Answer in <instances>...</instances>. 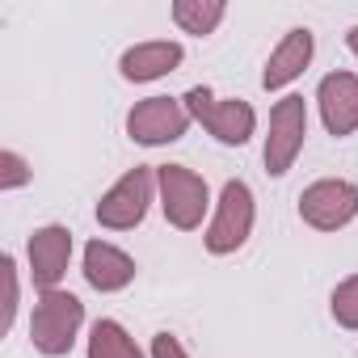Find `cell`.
I'll use <instances>...</instances> for the list:
<instances>
[{"mask_svg": "<svg viewBox=\"0 0 358 358\" xmlns=\"http://www.w3.org/2000/svg\"><path fill=\"white\" fill-rule=\"evenodd\" d=\"M85 324V303L72 295V291H43L38 303H34V316H30V341L38 354L47 358H64L76 341Z\"/></svg>", "mask_w": 358, "mask_h": 358, "instance_id": "6da1fadb", "label": "cell"}, {"mask_svg": "<svg viewBox=\"0 0 358 358\" xmlns=\"http://www.w3.org/2000/svg\"><path fill=\"white\" fill-rule=\"evenodd\" d=\"M152 194H156V169L152 164H135L131 173H122L118 182L101 194L97 203V224L110 228V232H131L143 224L148 207H152Z\"/></svg>", "mask_w": 358, "mask_h": 358, "instance_id": "7a4b0ae2", "label": "cell"}, {"mask_svg": "<svg viewBox=\"0 0 358 358\" xmlns=\"http://www.w3.org/2000/svg\"><path fill=\"white\" fill-rule=\"evenodd\" d=\"M156 190H160V207H164V220L182 232H194L203 228V215L211 207L207 199V182L186 169V164H156Z\"/></svg>", "mask_w": 358, "mask_h": 358, "instance_id": "3957f363", "label": "cell"}, {"mask_svg": "<svg viewBox=\"0 0 358 358\" xmlns=\"http://www.w3.org/2000/svg\"><path fill=\"white\" fill-rule=\"evenodd\" d=\"M182 101H186L190 118H194V122H203V127H207L220 143H228V148L249 143V135H253V127H257V114H253V106H249V101H241V97L220 101L207 85H194Z\"/></svg>", "mask_w": 358, "mask_h": 358, "instance_id": "277c9868", "label": "cell"}, {"mask_svg": "<svg viewBox=\"0 0 358 358\" xmlns=\"http://www.w3.org/2000/svg\"><path fill=\"white\" fill-rule=\"evenodd\" d=\"M253 220H257V207H253V190L241 182V177H232V182H224V190H220V203H215V220H211V228H207V253H215V257H228V253H236L245 241H249V232H253Z\"/></svg>", "mask_w": 358, "mask_h": 358, "instance_id": "5b68a950", "label": "cell"}, {"mask_svg": "<svg viewBox=\"0 0 358 358\" xmlns=\"http://www.w3.org/2000/svg\"><path fill=\"white\" fill-rule=\"evenodd\" d=\"M303 135H308V101L299 93H287L270 110V135H266V173L270 177L291 173L295 156L303 152Z\"/></svg>", "mask_w": 358, "mask_h": 358, "instance_id": "8992f818", "label": "cell"}, {"mask_svg": "<svg viewBox=\"0 0 358 358\" xmlns=\"http://www.w3.org/2000/svg\"><path fill=\"white\" fill-rule=\"evenodd\" d=\"M358 215V186L345 177H324L299 194V220L316 232H337Z\"/></svg>", "mask_w": 358, "mask_h": 358, "instance_id": "52a82bcc", "label": "cell"}, {"mask_svg": "<svg viewBox=\"0 0 358 358\" xmlns=\"http://www.w3.org/2000/svg\"><path fill=\"white\" fill-rule=\"evenodd\" d=\"M190 131V110L177 97H148L127 114V135L143 148H160V143H177Z\"/></svg>", "mask_w": 358, "mask_h": 358, "instance_id": "ba28073f", "label": "cell"}, {"mask_svg": "<svg viewBox=\"0 0 358 358\" xmlns=\"http://www.w3.org/2000/svg\"><path fill=\"white\" fill-rule=\"evenodd\" d=\"M26 257H30V278L34 287L43 291H55L59 278L68 274V262H72V232L64 224H47L30 236L26 245Z\"/></svg>", "mask_w": 358, "mask_h": 358, "instance_id": "9c48e42d", "label": "cell"}, {"mask_svg": "<svg viewBox=\"0 0 358 358\" xmlns=\"http://www.w3.org/2000/svg\"><path fill=\"white\" fill-rule=\"evenodd\" d=\"M316 106L324 118V131L345 139L358 131V76L354 72H329L316 89Z\"/></svg>", "mask_w": 358, "mask_h": 358, "instance_id": "30bf717a", "label": "cell"}, {"mask_svg": "<svg viewBox=\"0 0 358 358\" xmlns=\"http://www.w3.org/2000/svg\"><path fill=\"white\" fill-rule=\"evenodd\" d=\"M312 51H316V38H312V30H303V26L287 30V34H282V43L274 47V55L266 59L262 85H266L270 93H274V89H287L295 76H303V68L312 64Z\"/></svg>", "mask_w": 358, "mask_h": 358, "instance_id": "8fae6325", "label": "cell"}, {"mask_svg": "<svg viewBox=\"0 0 358 358\" xmlns=\"http://www.w3.org/2000/svg\"><path fill=\"white\" fill-rule=\"evenodd\" d=\"M182 59H186L182 43L160 38V43H139V47L122 51L118 68H122V76H127L131 85H148V80H160V76L177 72V68H182Z\"/></svg>", "mask_w": 358, "mask_h": 358, "instance_id": "7c38bea8", "label": "cell"}, {"mask_svg": "<svg viewBox=\"0 0 358 358\" xmlns=\"http://www.w3.org/2000/svg\"><path fill=\"white\" fill-rule=\"evenodd\" d=\"M131 278H135V262L118 245H110V241H89L85 245V282L93 291L110 295V291L131 287Z\"/></svg>", "mask_w": 358, "mask_h": 358, "instance_id": "4fadbf2b", "label": "cell"}, {"mask_svg": "<svg viewBox=\"0 0 358 358\" xmlns=\"http://www.w3.org/2000/svg\"><path fill=\"white\" fill-rule=\"evenodd\" d=\"M89 358H143V350L118 320H97L89 333Z\"/></svg>", "mask_w": 358, "mask_h": 358, "instance_id": "5bb4252c", "label": "cell"}, {"mask_svg": "<svg viewBox=\"0 0 358 358\" xmlns=\"http://www.w3.org/2000/svg\"><path fill=\"white\" fill-rule=\"evenodd\" d=\"M224 5H220V0H177V5H173V22L177 26H182L186 34H215V26L224 22Z\"/></svg>", "mask_w": 358, "mask_h": 358, "instance_id": "9a60e30c", "label": "cell"}, {"mask_svg": "<svg viewBox=\"0 0 358 358\" xmlns=\"http://www.w3.org/2000/svg\"><path fill=\"white\" fill-rule=\"evenodd\" d=\"M329 308H333V320L341 329H358V274H350V278H341L333 287Z\"/></svg>", "mask_w": 358, "mask_h": 358, "instance_id": "2e32d148", "label": "cell"}, {"mask_svg": "<svg viewBox=\"0 0 358 358\" xmlns=\"http://www.w3.org/2000/svg\"><path fill=\"white\" fill-rule=\"evenodd\" d=\"M30 177H34V169L26 164V156H17L13 148L0 152V190H22Z\"/></svg>", "mask_w": 358, "mask_h": 358, "instance_id": "e0dca14e", "label": "cell"}, {"mask_svg": "<svg viewBox=\"0 0 358 358\" xmlns=\"http://www.w3.org/2000/svg\"><path fill=\"white\" fill-rule=\"evenodd\" d=\"M0 278H5V312H0V333H9L13 329V316H17V266H13L9 253L0 257Z\"/></svg>", "mask_w": 358, "mask_h": 358, "instance_id": "ac0fdd59", "label": "cell"}, {"mask_svg": "<svg viewBox=\"0 0 358 358\" xmlns=\"http://www.w3.org/2000/svg\"><path fill=\"white\" fill-rule=\"evenodd\" d=\"M152 358H190V354H186V345L177 341L173 333H156L152 337Z\"/></svg>", "mask_w": 358, "mask_h": 358, "instance_id": "d6986e66", "label": "cell"}, {"mask_svg": "<svg viewBox=\"0 0 358 358\" xmlns=\"http://www.w3.org/2000/svg\"><path fill=\"white\" fill-rule=\"evenodd\" d=\"M345 43H350V51H354V55H358V26H354V30H350V34H345Z\"/></svg>", "mask_w": 358, "mask_h": 358, "instance_id": "ffe728a7", "label": "cell"}]
</instances>
